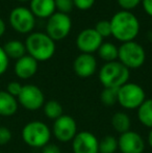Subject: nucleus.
Returning <instances> with one entry per match:
<instances>
[{
	"mask_svg": "<svg viewBox=\"0 0 152 153\" xmlns=\"http://www.w3.org/2000/svg\"><path fill=\"white\" fill-rule=\"evenodd\" d=\"M22 88L23 85L20 82H18V81H10L7 85V87H6V92L17 98L19 96V94L21 93V91H22Z\"/></svg>",
	"mask_w": 152,
	"mask_h": 153,
	"instance_id": "obj_29",
	"label": "nucleus"
},
{
	"mask_svg": "<svg viewBox=\"0 0 152 153\" xmlns=\"http://www.w3.org/2000/svg\"><path fill=\"white\" fill-rule=\"evenodd\" d=\"M42 153H62V150L55 144H47L42 148Z\"/></svg>",
	"mask_w": 152,
	"mask_h": 153,
	"instance_id": "obj_32",
	"label": "nucleus"
},
{
	"mask_svg": "<svg viewBox=\"0 0 152 153\" xmlns=\"http://www.w3.org/2000/svg\"><path fill=\"white\" fill-rule=\"evenodd\" d=\"M25 48L28 55L39 62L52 59L55 53V42L45 32H31L25 40Z\"/></svg>",
	"mask_w": 152,
	"mask_h": 153,
	"instance_id": "obj_2",
	"label": "nucleus"
},
{
	"mask_svg": "<svg viewBox=\"0 0 152 153\" xmlns=\"http://www.w3.org/2000/svg\"><path fill=\"white\" fill-rule=\"evenodd\" d=\"M39 64L35 59L28 54H25L21 59H17L15 64V74L20 79H29L38 72Z\"/></svg>",
	"mask_w": 152,
	"mask_h": 153,
	"instance_id": "obj_15",
	"label": "nucleus"
},
{
	"mask_svg": "<svg viewBox=\"0 0 152 153\" xmlns=\"http://www.w3.org/2000/svg\"><path fill=\"white\" fill-rule=\"evenodd\" d=\"M102 43L103 39L94 28L82 29L76 38V47L81 53L93 54L98 51Z\"/></svg>",
	"mask_w": 152,
	"mask_h": 153,
	"instance_id": "obj_11",
	"label": "nucleus"
},
{
	"mask_svg": "<svg viewBox=\"0 0 152 153\" xmlns=\"http://www.w3.org/2000/svg\"><path fill=\"white\" fill-rule=\"evenodd\" d=\"M96 0H73L74 7L78 8L79 10H89L95 4Z\"/></svg>",
	"mask_w": 152,
	"mask_h": 153,
	"instance_id": "obj_28",
	"label": "nucleus"
},
{
	"mask_svg": "<svg viewBox=\"0 0 152 153\" xmlns=\"http://www.w3.org/2000/svg\"><path fill=\"white\" fill-rule=\"evenodd\" d=\"M112 36L121 43L131 42L140 33V21L134 14L128 10H119L110 20Z\"/></svg>",
	"mask_w": 152,
	"mask_h": 153,
	"instance_id": "obj_1",
	"label": "nucleus"
},
{
	"mask_svg": "<svg viewBox=\"0 0 152 153\" xmlns=\"http://www.w3.org/2000/svg\"><path fill=\"white\" fill-rule=\"evenodd\" d=\"M130 77L129 69L119 61L105 62L99 70L98 78L103 88L119 89L128 82Z\"/></svg>",
	"mask_w": 152,
	"mask_h": 153,
	"instance_id": "obj_3",
	"label": "nucleus"
},
{
	"mask_svg": "<svg viewBox=\"0 0 152 153\" xmlns=\"http://www.w3.org/2000/svg\"><path fill=\"white\" fill-rule=\"evenodd\" d=\"M2 48H3L4 52L7 55L8 59H16V61L26 54V48H25L24 43L20 42L18 40L8 41L4 44Z\"/></svg>",
	"mask_w": 152,
	"mask_h": 153,
	"instance_id": "obj_18",
	"label": "nucleus"
},
{
	"mask_svg": "<svg viewBox=\"0 0 152 153\" xmlns=\"http://www.w3.org/2000/svg\"><path fill=\"white\" fill-rule=\"evenodd\" d=\"M17 100L20 105L25 109L35 111L43 107L45 103V96L42 90L35 85H23L22 91L17 97Z\"/></svg>",
	"mask_w": 152,
	"mask_h": 153,
	"instance_id": "obj_9",
	"label": "nucleus"
},
{
	"mask_svg": "<svg viewBox=\"0 0 152 153\" xmlns=\"http://www.w3.org/2000/svg\"><path fill=\"white\" fill-rule=\"evenodd\" d=\"M55 8L59 13L68 15L74 8L73 0H54Z\"/></svg>",
	"mask_w": 152,
	"mask_h": 153,
	"instance_id": "obj_26",
	"label": "nucleus"
},
{
	"mask_svg": "<svg viewBox=\"0 0 152 153\" xmlns=\"http://www.w3.org/2000/svg\"><path fill=\"white\" fill-rule=\"evenodd\" d=\"M43 111L48 119L55 121L61 116H63V106L56 100H49L43 105Z\"/></svg>",
	"mask_w": 152,
	"mask_h": 153,
	"instance_id": "obj_22",
	"label": "nucleus"
},
{
	"mask_svg": "<svg viewBox=\"0 0 152 153\" xmlns=\"http://www.w3.org/2000/svg\"><path fill=\"white\" fill-rule=\"evenodd\" d=\"M139 121L144 126L152 128V98L146 99L138 108Z\"/></svg>",
	"mask_w": 152,
	"mask_h": 153,
	"instance_id": "obj_20",
	"label": "nucleus"
},
{
	"mask_svg": "<svg viewBox=\"0 0 152 153\" xmlns=\"http://www.w3.org/2000/svg\"><path fill=\"white\" fill-rule=\"evenodd\" d=\"M94 29L99 33V36H101L102 39L112 36V27H110V22L108 20L98 21V22L96 23Z\"/></svg>",
	"mask_w": 152,
	"mask_h": 153,
	"instance_id": "obj_25",
	"label": "nucleus"
},
{
	"mask_svg": "<svg viewBox=\"0 0 152 153\" xmlns=\"http://www.w3.org/2000/svg\"><path fill=\"white\" fill-rule=\"evenodd\" d=\"M0 153H1V152H0Z\"/></svg>",
	"mask_w": 152,
	"mask_h": 153,
	"instance_id": "obj_37",
	"label": "nucleus"
},
{
	"mask_svg": "<svg viewBox=\"0 0 152 153\" xmlns=\"http://www.w3.org/2000/svg\"><path fill=\"white\" fill-rule=\"evenodd\" d=\"M73 70L77 76L89 78L97 70V59L93 54L80 53L73 62Z\"/></svg>",
	"mask_w": 152,
	"mask_h": 153,
	"instance_id": "obj_14",
	"label": "nucleus"
},
{
	"mask_svg": "<svg viewBox=\"0 0 152 153\" xmlns=\"http://www.w3.org/2000/svg\"><path fill=\"white\" fill-rule=\"evenodd\" d=\"M18 100L6 91H0V116L10 117L18 111Z\"/></svg>",
	"mask_w": 152,
	"mask_h": 153,
	"instance_id": "obj_17",
	"label": "nucleus"
},
{
	"mask_svg": "<svg viewBox=\"0 0 152 153\" xmlns=\"http://www.w3.org/2000/svg\"><path fill=\"white\" fill-rule=\"evenodd\" d=\"M8 64H10V59L5 54L3 48L0 46V76L6 72L8 68Z\"/></svg>",
	"mask_w": 152,
	"mask_h": 153,
	"instance_id": "obj_31",
	"label": "nucleus"
},
{
	"mask_svg": "<svg viewBox=\"0 0 152 153\" xmlns=\"http://www.w3.org/2000/svg\"><path fill=\"white\" fill-rule=\"evenodd\" d=\"M118 59L127 69H139L145 64L146 51L136 41L122 43L118 47Z\"/></svg>",
	"mask_w": 152,
	"mask_h": 153,
	"instance_id": "obj_4",
	"label": "nucleus"
},
{
	"mask_svg": "<svg viewBox=\"0 0 152 153\" xmlns=\"http://www.w3.org/2000/svg\"><path fill=\"white\" fill-rule=\"evenodd\" d=\"M118 90L115 88H103L100 93V101L106 106H113L118 103Z\"/></svg>",
	"mask_w": 152,
	"mask_h": 153,
	"instance_id": "obj_24",
	"label": "nucleus"
},
{
	"mask_svg": "<svg viewBox=\"0 0 152 153\" xmlns=\"http://www.w3.org/2000/svg\"><path fill=\"white\" fill-rule=\"evenodd\" d=\"M147 142H148L149 146L152 148V128L150 129V131H149L148 133V137H147Z\"/></svg>",
	"mask_w": 152,
	"mask_h": 153,
	"instance_id": "obj_35",
	"label": "nucleus"
},
{
	"mask_svg": "<svg viewBox=\"0 0 152 153\" xmlns=\"http://www.w3.org/2000/svg\"><path fill=\"white\" fill-rule=\"evenodd\" d=\"M117 2L120 7L122 8V10L130 12V10H134L142 2V0H117Z\"/></svg>",
	"mask_w": 152,
	"mask_h": 153,
	"instance_id": "obj_27",
	"label": "nucleus"
},
{
	"mask_svg": "<svg viewBox=\"0 0 152 153\" xmlns=\"http://www.w3.org/2000/svg\"><path fill=\"white\" fill-rule=\"evenodd\" d=\"M118 148L122 153H143L145 150V141L140 133L129 130L120 134Z\"/></svg>",
	"mask_w": 152,
	"mask_h": 153,
	"instance_id": "obj_12",
	"label": "nucleus"
},
{
	"mask_svg": "<svg viewBox=\"0 0 152 153\" xmlns=\"http://www.w3.org/2000/svg\"><path fill=\"white\" fill-rule=\"evenodd\" d=\"M5 29H6V25H5V22L3 21V19L0 18V38L4 34L5 32Z\"/></svg>",
	"mask_w": 152,
	"mask_h": 153,
	"instance_id": "obj_34",
	"label": "nucleus"
},
{
	"mask_svg": "<svg viewBox=\"0 0 152 153\" xmlns=\"http://www.w3.org/2000/svg\"><path fill=\"white\" fill-rule=\"evenodd\" d=\"M118 149V140L113 135H106L99 141V153H116Z\"/></svg>",
	"mask_w": 152,
	"mask_h": 153,
	"instance_id": "obj_23",
	"label": "nucleus"
},
{
	"mask_svg": "<svg viewBox=\"0 0 152 153\" xmlns=\"http://www.w3.org/2000/svg\"><path fill=\"white\" fill-rule=\"evenodd\" d=\"M112 125L118 133L122 134V133L130 130L131 121L127 114L123 113V111H118L112 117Z\"/></svg>",
	"mask_w": 152,
	"mask_h": 153,
	"instance_id": "obj_19",
	"label": "nucleus"
},
{
	"mask_svg": "<svg viewBox=\"0 0 152 153\" xmlns=\"http://www.w3.org/2000/svg\"><path fill=\"white\" fill-rule=\"evenodd\" d=\"M51 130L48 125L41 121L28 122L22 129V139L26 145L33 148H43L49 144Z\"/></svg>",
	"mask_w": 152,
	"mask_h": 153,
	"instance_id": "obj_5",
	"label": "nucleus"
},
{
	"mask_svg": "<svg viewBox=\"0 0 152 153\" xmlns=\"http://www.w3.org/2000/svg\"><path fill=\"white\" fill-rule=\"evenodd\" d=\"M97 52L100 59L105 62H115L118 59V47L114 43L103 42Z\"/></svg>",
	"mask_w": 152,
	"mask_h": 153,
	"instance_id": "obj_21",
	"label": "nucleus"
},
{
	"mask_svg": "<svg viewBox=\"0 0 152 153\" xmlns=\"http://www.w3.org/2000/svg\"><path fill=\"white\" fill-rule=\"evenodd\" d=\"M10 24L14 30L19 33H31L36 26V17L30 10L24 6H18L12 10L10 14Z\"/></svg>",
	"mask_w": 152,
	"mask_h": 153,
	"instance_id": "obj_8",
	"label": "nucleus"
},
{
	"mask_svg": "<svg viewBox=\"0 0 152 153\" xmlns=\"http://www.w3.org/2000/svg\"><path fill=\"white\" fill-rule=\"evenodd\" d=\"M99 141L90 131L77 132L72 140V150L74 153H99Z\"/></svg>",
	"mask_w": 152,
	"mask_h": 153,
	"instance_id": "obj_13",
	"label": "nucleus"
},
{
	"mask_svg": "<svg viewBox=\"0 0 152 153\" xmlns=\"http://www.w3.org/2000/svg\"><path fill=\"white\" fill-rule=\"evenodd\" d=\"M29 4V10L36 18L48 19L56 12L54 0H31Z\"/></svg>",
	"mask_w": 152,
	"mask_h": 153,
	"instance_id": "obj_16",
	"label": "nucleus"
},
{
	"mask_svg": "<svg viewBox=\"0 0 152 153\" xmlns=\"http://www.w3.org/2000/svg\"><path fill=\"white\" fill-rule=\"evenodd\" d=\"M146 100V93L140 85L127 82L118 90V103L125 109H138Z\"/></svg>",
	"mask_w": 152,
	"mask_h": 153,
	"instance_id": "obj_6",
	"label": "nucleus"
},
{
	"mask_svg": "<svg viewBox=\"0 0 152 153\" xmlns=\"http://www.w3.org/2000/svg\"><path fill=\"white\" fill-rule=\"evenodd\" d=\"M12 140V131L5 126H0V146L6 145Z\"/></svg>",
	"mask_w": 152,
	"mask_h": 153,
	"instance_id": "obj_30",
	"label": "nucleus"
},
{
	"mask_svg": "<svg viewBox=\"0 0 152 153\" xmlns=\"http://www.w3.org/2000/svg\"><path fill=\"white\" fill-rule=\"evenodd\" d=\"M72 29V19L69 15L55 12L47 19L46 33L54 42H59L68 36Z\"/></svg>",
	"mask_w": 152,
	"mask_h": 153,
	"instance_id": "obj_7",
	"label": "nucleus"
},
{
	"mask_svg": "<svg viewBox=\"0 0 152 153\" xmlns=\"http://www.w3.org/2000/svg\"><path fill=\"white\" fill-rule=\"evenodd\" d=\"M53 134L55 139L63 143L70 142L77 134L76 121L68 115H63L53 123Z\"/></svg>",
	"mask_w": 152,
	"mask_h": 153,
	"instance_id": "obj_10",
	"label": "nucleus"
},
{
	"mask_svg": "<svg viewBox=\"0 0 152 153\" xmlns=\"http://www.w3.org/2000/svg\"><path fill=\"white\" fill-rule=\"evenodd\" d=\"M18 1L19 2H24V3H25V2H30L31 0H18Z\"/></svg>",
	"mask_w": 152,
	"mask_h": 153,
	"instance_id": "obj_36",
	"label": "nucleus"
},
{
	"mask_svg": "<svg viewBox=\"0 0 152 153\" xmlns=\"http://www.w3.org/2000/svg\"><path fill=\"white\" fill-rule=\"evenodd\" d=\"M141 3H142L145 13L152 18V0H142Z\"/></svg>",
	"mask_w": 152,
	"mask_h": 153,
	"instance_id": "obj_33",
	"label": "nucleus"
}]
</instances>
